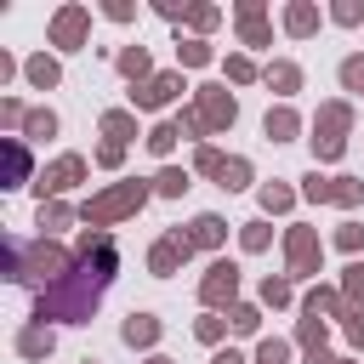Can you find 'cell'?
Returning a JSON list of instances; mask_svg holds the SVG:
<instances>
[{
  "instance_id": "26",
  "label": "cell",
  "mask_w": 364,
  "mask_h": 364,
  "mask_svg": "<svg viewBox=\"0 0 364 364\" xmlns=\"http://www.w3.org/2000/svg\"><path fill=\"white\" fill-rule=\"evenodd\" d=\"M159 193H188V171H159Z\"/></svg>"
},
{
  "instance_id": "44",
  "label": "cell",
  "mask_w": 364,
  "mask_h": 364,
  "mask_svg": "<svg viewBox=\"0 0 364 364\" xmlns=\"http://www.w3.org/2000/svg\"><path fill=\"white\" fill-rule=\"evenodd\" d=\"M85 364H91V358H85Z\"/></svg>"
},
{
  "instance_id": "16",
  "label": "cell",
  "mask_w": 364,
  "mask_h": 364,
  "mask_svg": "<svg viewBox=\"0 0 364 364\" xmlns=\"http://www.w3.org/2000/svg\"><path fill=\"white\" fill-rule=\"evenodd\" d=\"M119 74H131V80H142V74H148V51H142V46H131V51H119Z\"/></svg>"
},
{
  "instance_id": "14",
  "label": "cell",
  "mask_w": 364,
  "mask_h": 364,
  "mask_svg": "<svg viewBox=\"0 0 364 364\" xmlns=\"http://www.w3.org/2000/svg\"><path fill=\"white\" fill-rule=\"evenodd\" d=\"M216 176H222V188L233 193V188H245V182H250V165H245V159H222V171H216Z\"/></svg>"
},
{
  "instance_id": "10",
  "label": "cell",
  "mask_w": 364,
  "mask_h": 364,
  "mask_svg": "<svg viewBox=\"0 0 364 364\" xmlns=\"http://www.w3.org/2000/svg\"><path fill=\"white\" fill-rule=\"evenodd\" d=\"M154 336H159V318H154V313H131V318H125V341H131V347H148Z\"/></svg>"
},
{
  "instance_id": "29",
  "label": "cell",
  "mask_w": 364,
  "mask_h": 364,
  "mask_svg": "<svg viewBox=\"0 0 364 364\" xmlns=\"http://www.w3.org/2000/svg\"><path fill=\"white\" fill-rule=\"evenodd\" d=\"M347 301H364V262L347 267Z\"/></svg>"
},
{
  "instance_id": "28",
  "label": "cell",
  "mask_w": 364,
  "mask_h": 364,
  "mask_svg": "<svg viewBox=\"0 0 364 364\" xmlns=\"http://www.w3.org/2000/svg\"><path fill=\"white\" fill-rule=\"evenodd\" d=\"M262 301L284 307V301H290V284H284V279H267V284H262Z\"/></svg>"
},
{
  "instance_id": "41",
  "label": "cell",
  "mask_w": 364,
  "mask_h": 364,
  "mask_svg": "<svg viewBox=\"0 0 364 364\" xmlns=\"http://www.w3.org/2000/svg\"><path fill=\"white\" fill-rule=\"evenodd\" d=\"M210 364H245V358H239V353H216Z\"/></svg>"
},
{
  "instance_id": "31",
  "label": "cell",
  "mask_w": 364,
  "mask_h": 364,
  "mask_svg": "<svg viewBox=\"0 0 364 364\" xmlns=\"http://www.w3.org/2000/svg\"><path fill=\"white\" fill-rule=\"evenodd\" d=\"M63 222H68L63 205H40V228H63Z\"/></svg>"
},
{
  "instance_id": "33",
  "label": "cell",
  "mask_w": 364,
  "mask_h": 364,
  "mask_svg": "<svg viewBox=\"0 0 364 364\" xmlns=\"http://www.w3.org/2000/svg\"><path fill=\"white\" fill-rule=\"evenodd\" d=\"M301 193H307V199H330V182H324V176H318V171H313V176H307V188H301Z\"/></svg>"
},
{
  "instance_id": "20",
  "label": "cell",
  "mask_w": 364,
  "mask_h": 364,
  "mask_svg": "<svg viewBox=\"0 0 364 364\" xmlns=\"http://www.w3.org/2000/svg\"><path fill=\"white\" fill-rule=\"evenodd\" d=\"M358 193H364V188H358L353 176H336V182H330V199H336V205H358Z\"/></svg>"
},
{
  "instance_id": "32",
  "label": "cell",
  "mask_w": 364,
  "mask_h": 364,
  "mask_svg": "<svg viewBox=\"0 0 364 364\" xmlns=\"http://www.w3.org/2000/svg\"><path fill=\"white\" fill-rule=\"evenodd\" d=\"M284 353H290L284 341H262V353H256V358H262V364H284Z\"/></svg>"
},
{
  "instance_id": "27",
  "label": "cell",
  "mask_w": 364,
  "mask_h": 364,
  "mask_svg": "<svg viewBox=\"0 0 364 364\" xmlns=\"http://www.w3.org/2000/svg\"><path fill=\"white\" fill-rule=\"evenodd\" d=\"M262 205H267V210H290V188L267 182V188H262Z\"/></svg>"
},
{
  "instance_id": "6",
  "label": "cell",
  "mask_w": 364,
  "mask_h": 364,
  "mask_svg": "<svg viewBox=\"0 0 364 364\" xmlns=\"http://www.w3.org/2000/svg\"><path fill=\"white\" fill-rule=\"evenodd\" d=\"M176 91H182V80H176V74H154L142 91H131V102H136V108H165Z\"/></svg>"
},
{
  "instance_id": "36",
  "label": "cell",
  "mask_w": 364,
  "mask_h": 364,
  "mask_svg": "<svg viewBox=\"0 0 364 364\" xmlns=\"http://www.w3.org/2000/svg\"><path fill=\"white\" fill-rule=\"evenodd\" d=\"M358 245H364V228L347 222V228H341V250H358Z\"/></svg>"
},
{
  "instance_id": "43",
  "label": "cell",
  "mask_w": 364,
  "mask_h": 364,
  "mask_svg": "<svg viewBox=\"0 0 364 364\" xmlns=\"http://www.w3.org/2000/svg\"><path fill=\"white\" fill-rule=\"evenodd\" d=\"M336 364H347V358H336Z\"/></svg>"
},
{
  "instance_id": "38",
  "label": "cell",
  "mask_w": 364,
  "mask_h": 364,
  "mask_svg": "<svg viewBox=\"0 0 364 364\" xmlns=\"http://www.w3.org/2000/svg\"><path fill=\"white\" fill-rule=\"evenodd\" d=\"M119 154H125L119 142H102V148H97V159H102V165H119Z\"/></svg>"
},
{
  "instance_id": "3",
  "label": "cell",
  "mask_w": 364,
  "mask_h": 364,
  "mask_svg": "<svg viewBox=\"0 0 364 364\" xmlns=\"http://www.w3.org/2000/svg\"><path fill=\"white\" fill-rule=\"evenodd\" d=\"M142 199H148L142 182H125V188H114V193H97V199L85 205V222H97V228H102V222H119V216H131Z\"/></svg>"
},
{
  "instance_id": "24",
  "label": "cell",
  "mask_w": 364,
  "mask_h": 364,
  "mask_svg": "<svg viewBox=\"0 0 364 364\" xmlns=\"http://www.w3.org/2000/svg\"><path fill=\"white\" fill-rule=\"evenodd\" d=\"M341 85L347 91H364V57H347L341 63Z\"/></svg>"
},
{
  "instance_id": "8",
  "label": "cell",
  "mask_w": 364,
  "mask_h": 364,
  "mask_svg": "<svg viewBox=\"0 0 364 364\" xmlns=\"http://www.w3.org/2000/svg\"><path fill=\"white\" fill-rule=\"evenodd\" d=\"M188 250H193V239H188V233L159 239V245H154V273H171L176 262H188Z\"/></svg>"
},
{
  "instance_id": "4",
  "label": "cell",
  "mask_w": 364,
  "mask_h": 364,
  "mask_svg": "<svg viewBox=\"0 0 364 364\" xmlns=\"http://www.w3.org/2000/svg\"><path fill=\"white\" fill-rule=\"evenodd\" d=\"M85 28H91V11H85V6H63L57 23H51V40H57L63 51H74V46L85 40Z\"/></svg>"
},
{
  "instance_id": "9",
  "label": "cell",
  "mask_w": 364,
  "mask_h": 364,
  "mask_svg": "<svg viewBox=\"0 0 364 364\" xmlns=\"http://www.w3.org/2000/svg\"><path fill=\"white\" fill-rule=\"evenodd\" d=\"M80 176H85V159H80V154H63V159L40 176V188H74Z\"/></svg>"
},
{
  "instance_id": "13",
  "label": "cell",
  "mask_w": 364,
  "mask_h": 364,
  "mask_svg": "<svg viewBox=\"0 0 364 364\" xmlns=\"http://www.w3.org/2000/svg\"><path fill=\"white\" fill-rule=\"evenodd\" d=\"M267 136H273V142H290V136H296V114H290V108H273V114H267Z\"/></svg>"
},
{
  "instance_id": "19",
  "label": "cell",
  "mask_w": 364,
  "mask_h": 364,
  "mask_svg": "<svg viewBox=\"0 0 364 364\" xmlns=\"http://www.w3.org/2000/svg\"><path fill=\"white\" fill-rule=\"evenodd\" d=\"M28 80H34L40 91H46V85H57V63H51V57H34V63H28Z\"/></svg>"
},
{
  "instance_id": "22",
  "label": "cell",
  "mask_w": 364,
  "mask_h": 364,
  "mask_svg": "<svg viewBox=\"0 0 364 364\" xmlns=\"http://www.w3.org/2000/svg\"><path fill=\"white\" fill-rule=\"evenodd\" d=\"M182 136V125H154V136H148V148L154 154H171V142Z\"/></svg>"
},
{
  "instance_id": "23",
  "label": "cell",
  "mask_w": 364,
  "mask_h": 364,
  "mask_svg": "<svg viewBox=\"0 0 364 364\" xmlns=\"http://www.w3.org/2000/svg\"><path fill=\"white\" fill-rule=\"evenodd\" d=\"M341 148H347V142H341L336 131H318V136H313V154H318V159H336Z\"/></svg>"
},
{
  "instance_id": "17",
  "label": "cell",
  "mask_w": 364,
  "mask_h": 364,
  "mask_svg": "<svg viewBox=\"0 0 364 364\" xmlns=\"http://www.w3.org/2000/svg\"><path fill=\"white\" fill-rule=\"evenodd\" d=\"M267 85H279V91H296V85H301L296 63H273V68H267Z\"/></svg>"
},
{
  "instance_id": "7",
  "label": "cell",
  "mask_w": 364,
  "mask_h": 364,
  "mask_svg": "<svg viewBox=\"0 0 364 364\" xmlns=\"http://www.w3.org/2000/svg\"><path fill=\"white\" fill-rule=\"evenodd\" d=\"M233 284H239V273H233V262H216V267H210V279L199 284V296H205L210 307H222V301L233 296Z\"/></svg>"
},
{
  "instance_id": "34",
  "label": "cell",
  "mask_w": 364,
  "mask_h": 364,
  "mask_svg": "<svg viewBox=\"0 0 364 364\" xmlns=\"http://www.w3.org/2000/svg\"><path fill=\"white\" fill-rule=\"evenodd\" d=\"M262 245H267V228L250 222V228H245V250H262Z\"/></svg>"
},
{
  "instance_id": "39",
  "label": "cell",
  "mask_w": 364,
  "mask_h": 364,
  "mask_svg": "<svg viewBox=\"0 0 364 364\" xmlns=\"http://www.w3.org/2000/svg\"><path fill=\"white\" fill-rule=\"evenodd\" d=\"M347 336H353V341L364 347V313H347Z\"/></svg>"
},
{
  "instance_id": "21",
  "label": "cell",
  "mask_w": 364,
  "mask_h": 364,
  "mask_svg": "<svg viewBox=\"0 0 364 364\" xmlns=\"http://www.w3.org/2000/svg\"><path fill=\"white\" fill-rule=\"evenodd\" d=\"M176 57L199 68V63H210V46H205V40H182V46H176Z\"/></svg>"
},
{
  "instance_id": "25",
  "label": "cell",
  "mask_w": 364,
  "mask_h": 364,
  "mask_svg": "<svg viewBox=\"0 0 364 364\" xmlns=\"http://www.w3.org/2000/svg\"><path fill=\"white\" fill-rule=\"evenodd\" d=\"M23 125H28V136H51V131H57V119H51L46 108H34V114H28Z\"/></svg>"
},
{
  "instance_id": "5",
  "label": "cell",
  "mask_w": 364,
  "mask_h": 364,
  "mask_svg": "<svg viewBox=\"0 0 364 364\" xmlns=\"http://www.w3.org/2000/svg\"><path fill=\"white\" fill-rule=\"evenodd\" d=\"M284 250H290V273H318V239L307 228H290Z\"/></svg>"
},
{
  "instance_id": "1",
  "label": "cell",
  "mask_w": 364,
  "mask_h": 364,
  "mask_svg": "<svg viewBox=\"0 0 364 364\" xmlns=\"http://www.w3.org/2000/svg\"><path fill=\"white\" fill-rule=\"evenodd\" d=\"M63 267H68V256H63L57 245H34V250H17V262H11V279H23V284H40V279H46V284L57 290V284L68 279Z\"/></svg>"
},
{
  "instance_id": "15",
  "label": "cell",
  "mask_w": 364,
  "mask_h": 364,
  "mask_svg": "<svg viewBox=\"0 0 364 364\" xmlns=\"http://www.w3.org/2000/svg\"><path fill=\"white\" fill-rule=\"evenodd\" d=\"M28 358H40V353H51V330L46 324H34V330H23V341H17Z\"/></svg>"
},
{
  "instance_id": "11",
  "label": "cell",
  "mask_w": 364,
  "mask_h": 364,
  "mask_svg": "<svg viewBox=\"0 0 364 364\" xmlns=\"http://www.w3.org/2000/svg\"><path fill=\"white\" fill-rule=\"evenodd\" d=\"M222 233H228L222 216H193V233H188V239H193V245H222Z\"/></svg>"
},
{
  "instance_id": "37",
  "label": "cell",
  "mask_w": 364,
  "mask_h": 364,
  "mask_svg": "<svg viewBox=\"0 0 364 364\" xmlns=\"http://www.w3.org/2000/svg\"><path fill=\"white\" fill-rule=\"evenodd\" d=\"M358 17H364V6H353V0H347V6H336V23H358Z\"/></svg>"
},
{
  "instance_id": "30",
  "label": "cell",
  "mask_w": 364,
  "mask_h": 364,
  "mask_svg": "<svg viewBox=\"0 0 364 364\" xmlns=\"http://www.w3.org/2000/svg\"><path fill=\"white\" fill-rule=\"evenodd\" d=\"M228 324H233V330H245V336H250V330H256V307H233V313H228Z\"/></svg>"
},
{
  "instance_id": "40",
  "label": "cell",
  "mask_w": 364,
  "mask_h": 364,
  "mask_svg": "<svg viewBox=\"0 0 364 364\" xmlns=\"http://www.w3.org/2000/svg\"><path fill=\"white\" fill-rule=\"evenodd\" d=\"M307 364H336V358H330V353L318 347V353H307Z\"/></svg>"
},
{
  "instance_id": "12",
  "label": "cell",
  "mask_w": 364,
  "mask_h": 364,
  "mask_svg": "<svg viewBox=\"0 0 364 364\" xmlns=\"http://www.w3.org/2000/svg\"><path fill=\"white\" fill-rule=\"evenodd\" d=\"M284 28H290V34H313V28H318V11H313V6H290V11H284Z\"/></svg>"
},
{
  "instance_id": "42",
  "label": "cell",
  "mask_w": 364,
  "mask_h": 364,
  "mask_svg": "<svg viewBox=\"0 0 364 364\" xmlns=\"http://www.w3.org/2000/svg\"><path fill=\"white\" fill-rule=\"evenodd\" d=\"M148 364H171V358H148Z\"/></svg>"
},
{
  "instance_id": "18",
  "label": "cell",
  "mask_w": 364,
  "mask_h": 364,
  "mask_svg": "<svg viewBox=\"0 0 364 364\" xmlns=\"http://www.w3.org/2000/svg\"><path fill=\"white\" fill-rule=\"evenodd\" d=\"M102 131H108V136H114V142H125V136H131V131H136V119H131V114H119V108H114V114H102Z\"/></svg>"
},
{
  "instance_id": "2",
  "label": "cell",
  "mask_w": 364,
  "mask_h": 364,
  "mask_svg": "<svg viewBox=\"0 0 364 364\" xmlns=\"http://www.w3.org/2000/svg\"><path fill=\"white\" fill-rule=\"evenodd\" d=\"M182 125L188 131H228L233 125V97L222 85H199V108L182 114Z\"/></svg>"
},
{
  "instance_id": "35",
  "label": "cell",
  "mask_w": 364,
  "mask_h": 364,
  "mask_svg": "<svg viewBox=\"0 0 364 364\" xmlns=\"http://www.w3.org/2000/svg\"><path fill=\"white\" fill-rule=\"evenodd\" d=\"M228 74H233V80H250L256 68H250V57H228Z\"/></svg>"
}]
</instances>
